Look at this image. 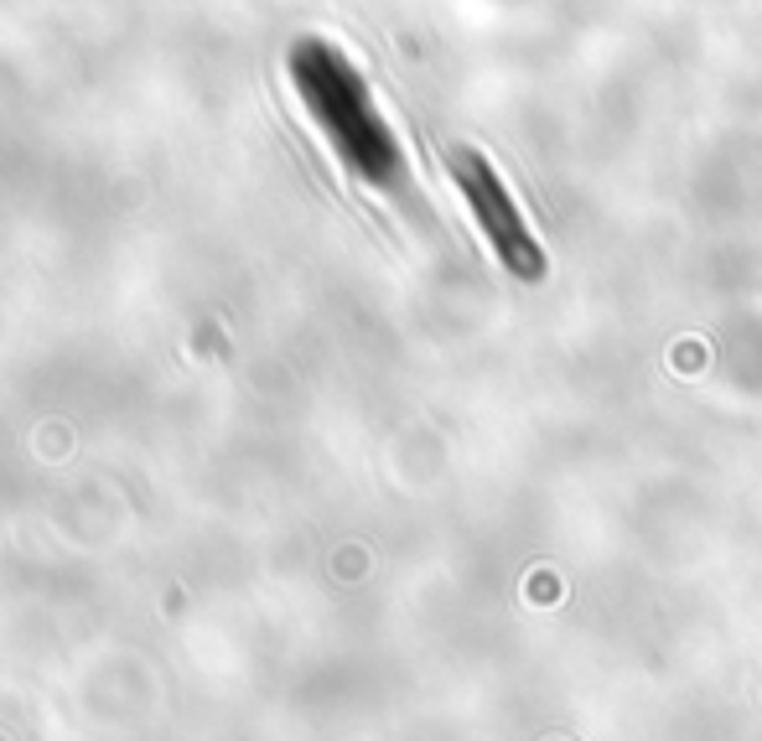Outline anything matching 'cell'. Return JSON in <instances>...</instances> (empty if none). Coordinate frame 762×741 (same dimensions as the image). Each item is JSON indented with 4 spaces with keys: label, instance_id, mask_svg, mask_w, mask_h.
<instances>
[{
    "label": "cell",
    "instance_id": "1",
    "mask_svg": "<svg viewBox=\"0 0 762 741\" xmlns=\"http://www.w3.org/2000/svg\"><path fill=\"white\" fill-rule=\"evenodd\" d=\"M286 73H291L296 99L307 104L322 140L333 146V157L358 182H369L379 193H400L405 187V151H400L384 109L373 104L363 73L348 62V53L333 47L327 37H296L286 53Z\"/></svg>",
    "mask_w": 762,
    "mask_h": 741
},
{
    "label": "cell",
    "instance_id": "2",
    "mask_svg": "<svg viewBox=\"0 0 762 741\" xmlns=\"http://www.w3.org/2000/svg\"><path fill=\"white\" fill-rule=\"evenodd\" d=\"M451 166V182H457V193L467 197L472 218H477V229L483 239L493 244L498 254V265L508 275H519V280H540L545 275V250H540V239L529 234L524 213H519V202L508 197L504 176L493 172V161L483 151H467V146H457L447 157Z\"/></svg>",
    "mask_w": 762,
    "mask_h": 741
}]
</instances>
